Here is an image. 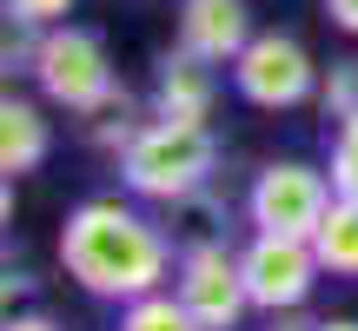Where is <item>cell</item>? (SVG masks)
Returning <instances> with one entry per match:
<instances>
[{
  "label": "cell",
  "mask_w": 358,
  "mask_h": 331,
  "mask_svg": "<svg viewBox=\"0 0 358 331\" xmlns=\"http://www.w3.org/2000/svg\"><path fill=\"white\" fill-rule=\"evenodd\" d=\"M319 106H325V119H352L358 113V53L352 60H332V73L319 80Z\"/></svg>",
  "instance_id": "obj_15"
},
{
  "label": "cell",
  "mask_w": 358,
  "mask_h": 331,
  "mask_svg": "<svg viewBox=\"0 0 358 331\" xmlns=\"http://www.w3.org/2000/svg\"><path fill=\"white\" fill-rule=\"evenodd\" d=\"M266 331H319V318H306V305L299 311H266Z\"/></svg>",
  "instance_id": "obj_19"
},
{
  "label": "cell",
  "mask_w": 358,
  "mask_h": 331,
  "mask_svg": "<svg viewBox=\"0 0 358 331\" xmlns=\"http://www.w3.org/2000/svg\"><path fill=\"white\" fill-rule=\"evenodd\" d=\"M325 13H332L338 34H352V40H358V0H325Z\"/></svg>",
  "instance_id": "obj_21"
},
{
  "label": "cell",
  "mask_w": 358,
  "mask_h": 331,
  "mask_svg": "<svg viewBox=\"0 0 358 331\" xmlns=\"http://www.w3.org/2000/svg\"><path fill=\"white\" fill-rule=\"evenodd\" d=\"M332 172H319V166L306 159H272L259 166L252 192H245V219H252V232H292V239H312L319 232V219L332 212Z\"/></svg>",
  "instance_id": "obj_5"
},
{
  "label": "cell",
  "mask_w": 358,
  "mask_h": 331,
  "mask_svg": "<svg viewBox=\"0 0 358 331\" xmlns=\"http://www.w3.org/2000/svg\"><path fill=\"white\" fill-rule=\"evenodd\" d=\"M319 80H325L319 60H312L292 34H252L245 53L232 60V87H239V100L259 106V113H292V106H306L312 93H319Z\"/></svg>",
  "instance_id": "obj_4"
},
{
  "label": "cell",
  "mask_w": 358,
  "mask_h": 331,
  "mask_svg": "<svg viewBox=\"0 0 358 331\" xmlns=\"http://www.w3.org/2000/svg\"><path fill=\"white\" fill-rule=\"evenodd\" d=\"M7 331H66V325L53 318V311H13V318H7Z\"/></svg>",
  "instance_id": "obj_20"
},
{
  "label": "cell",
  "mask_w": 358,
  "mask_h": 331,
  "mask_svg": "<svg viewBox=\"0 0 358 331\" xmlns=\"http://www.w3.org/2000/svg\"><path fill=\"white\" fill-rule=\"evenodd\" d=\"M7 13L27 20V27H60L66 13H73V0H7Z\"/></svg>",
  "instance_id": "obj_17"
},
{
  "label": "cell",
  "mask_w": 358,
  "mask_h": 331,
  "mask_svg": "<svg viewBox=\"0 0 358 331\" xmlns=\"http://www.w3.org/2000/svg\"><path fill=\"white\" fill-rule=\"evenodd\" d=\"M34 80H40V93H47L53 106H66V113H100L106 100H113V53H106V40L93 34V27H73V20H60V27H47L40 34V60H34Z\"/></svg>",
  "instance_id": "obj_3"
},
{
  "label": "cell",
  "mask_w": 358,
  "mask_h": 331,
  "mask_svg": "<svg viewBox=\"0 0 358 331\" xmlns=\"http://www.w3.org/2000/svg\"><path fill=\"white\" fill-rule=\"evenodd\" d=\"M120 331H206L199 318L186 311V298L179 292H146V298H133V305H120Z\"/></svg>",
  "instance_id": "obj_14"
},
{
  "label": "cell",
  "mask_w": 358,
  "mask_h": 331,
  "mask_svg": "<svg viewBox=\"0 0 358 331\" xmlns=\"http://www.w3.org/2000/svg\"><path fill=\"white\" fill-rule=\"evenodd\" d=\"M34 285H40V279H34V265H27V258L13 252V258H7V298H27Z\"/></svg>",
  "instance_id": "obj_18"
},
{
  "label": "cell",
  "mask_w": 358,
  "mask_h": 331,
  "mask_svg": "<svg viewBox=\"0 0 358 331\" xmlns=\"http://www.w3.org/2000/svg\"><path fill=\"white\" fill-rule=\"evenodd\" d=\"M179 245L159 219H146L127 199H80L60 226V265L80 292L106 298V305H133V298L159 292L179 265Z\"/></svg>",
  "instance_id": "obj_1"
},
{
  "label": "cell",
  "mask_w": 358,
  "mask_h": 331,
  "mask_svg": "<svg viewBox=\"0 0 358 331\" xmlns=\"http://www.w3.org/2000/svg\"><path fill=\"white\" fill-rule=\"evenodd\" d=\"M219 172V140L213 126H192V119H146L140 140L120 153V179H127L133 199H153V205H173L179 192L206 186Z\"/></svg>",
  "instance_id": "obj_2"
},
{
  "label": "cell",
  "mask_w": 358,
  "mask_h": 331,
  "mask_svg": "<svg viewBox=\"0 0 358 331\" xmlns=\"http://www.w3.org/2000/svg\"><path fill=\"white\" fill-rule=\"evenodd\" d=\"M166 232H173L179 252H192V245H232V199L206 179V186L179 192L166 205Z\"/></svg>",
  "instance_id": "obj_10"
},
{
  "label": "cell",
  "mask_w": 358,
  "mask_h": 331,
  "mask_svg": "<svg viewBox=\"0 0 358 331\" xmlns=\"http://www.w3.org/2000/svg\"><path fill=\"white\" fill-rule=\"evenodd\" d=\"M213 100H219V80H213V60H199V53L186 47H166L153 66V113L159 119H192V126H206L213 119Z\"/></svg>",
  "instance_id": "obj_8"
},
{
  "label": "cell",
  "mask_w": 358,
  "mask_h": 331,
  "mask_svg": "<svg viewBox=\"0 0 358 331\" xmlns=\"http://www.w3.org/2000/svg\"><path fill=\"white\" fill-rule=\"evenodd\" d=\"M332 192H345V199H358V113L352 119H338V133H332Z\"/></svg>",
  "instance_id": "obj_16"
},
{
  "label": "cell",
  "mask_w": 358,
  "mask_h": 331,
  "mask_svg": "<svg viewBox=\"0 0 358 331\" xmlns=\"http://www.w3.org/2000/svg\"><path fill=\"white\" fill-rule=\"evenodd\" d=\"M47 153H53L47 113H40L34 100H20V93H7V100H0V172L20 179V172H34Z\"/></svg>",
  "instance_id": "obj_11"
},
{
  "label": "cell",
  "mask_w": 358,
  "mask_h": 331,
  "mask_svg": "<svg viewBox=\"0 0 358 331\" xmlns=\"http://www.w3.org/2000/svg\"><path fill=\"white\" fill-rule=\"evenodd\" d=\"M173 292L186 298V311L206 331H239V318L252 311V292H245V265L232 245H192L173 265Z\"/></svg>",
  "instance_id": "obj_7"
},
{
  "label": "cell",
  "mask_w": 358,
  "mask_h": 331,
  "mask_svg": "<svg viewBox=\"0 0 358 331\" xmlns=\"http://www.w3.org/2000/svg\"><path fill=\"white\" fill-rule=\"evenodd\" d=\"M239 265H245L252 311H299L312 292H319V279H325L312 239H292V232H252L245 252H239Z\"/></svg>",
  "instance_id": "obj_6"
},
{
  "label": "cell",
  "mask_w": 358,
  "mask_h": 331,
  "mask_svg": "<svg viewBox=\"0 0 358 331\" xmlns=\"http://www.w3.org/2000/svg\"><path fill=\"white\" fill-rule=\"evenodd\" d=\"M312 252L332 279H358V199H345V192L332 199V212L312 232Z\"/></svg>",
  "instance_id": "obj_12"
},
{
  "label": "cell",
  "mask_w": 358,
  "mask_h": 331,
  "mask_svg": "<svg viewBox=\"0 0 358 331\" xmlns=\"http://www.w3.org/2000/svg\"><path fill=\"white\" fill-rule=\"evenodd\" d=\"M319 331H358V318H319Z\"/></svg>",
  "instance_id": "obj_22"
},
{
  "label": "cell",
  "mask_w": 358,
  "mask_h": 331,
  "mask_svg": "<svg viewBox=\"0 0 358 331\" xmlns=\"http://www.w3.org/2000/svg\"><path fill=\"white\" fill-rule=\"evenodd\" d=\"M146 119H153V106L140 113V100H133L127 87H113V100H106L100 113H87V140L100 146V153H113V159H120L133 140H140V126H146Z\"/></svg>",
  "instance_id": "obj_13"
},
{
  "label": "cell",
  "mask_w": 358,
  "mask_h": 331,
  "mask_svg": "<svg viewBox=\"0 0 358 331\" xmlns=\"http://www.w3.org/2000/svg\"><path fill=\"white\" fill-rule=\"evenodd\" d=\"M252 40V7L245 0H179V47L213 66H232Z\"/></svg>",
  "instance_id": "obj_9"
}]
</instances>
